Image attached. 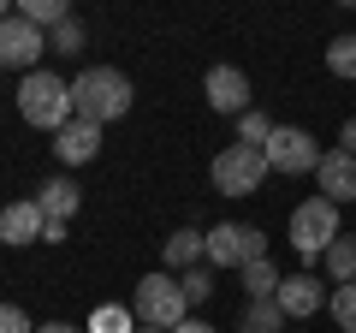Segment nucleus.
Masks as SVG:
<instances>
[{
  "label": "nucleus",
  "instance_id": "b1692460",
  "mask_svg": "<svg viewBox=\"0 0 356 333\" xmlns=\"http://www.w3.org/2000/svg\"><path fill=\"white\" fill-rule=\"evenodd\" d=\"M83 24H77V18H65L60 30H48V48H60V54H83Z\"/></svg>",
  "mask_w": 356,
  "mask_h": 333
},
{
  "label": "nucleus",
  "instance_id": "dca6fc26",
  "mask_svg": "<svg viewBox=\"0 0 356 333\" xmlns=\"http://www.w3.org/2000/svg\"><path fill=\"white\" fill-rule=\"evenodd\" d=\"M280 280H285V274L280 268H273V262H243V292H250V304H261V297H273V292H280Z\"/></svg>",
  "mask_w": 356,
  "mask_h": 333
},
{
  "label": "nucleus",
  "instance_id": "a211bd4d",
  "mask_svg": "<svg viewBox=\"0 0 356 333\" xmlns=\"http://www.w3.org/2000/svg\"><path fill=\"white\" fill-rule=\"evenodd\" d=\"M321 262H327V274H332L339 286H350V280H356V238H332V250H327Z\"/></svg>",
  "mask_w": 356,
  "mask_h": 333
},
{
  "label": "nucleus",
  "instance_id": "cd10ccee",
  "mask_svg": "<svg viewBox=\"0 0 356 333\" xmlns=\"http://www.w3.org/2000/svg\"><path fill=\"white\" fill-rule=\"evenodd\" d=\"M172 333H214V327H208V321H196V316H191V321H178Z\"/></svg>",
  "mask_w": 356,
  "mask_h": 333
},
{
  "label": "nucleus",
  "instance_id": "9b49d317",
  "mask_svg": "<svg viewBox=\"0 0 356 333\" xmlns=\"http://www.w3.org/2000/svg\"><path fill=\"white\" fill-rule=\"evenodd\" d=\"M273 304L285 309V321H303V316H315V309L327 304V292H321L315 274H285L280 292H273Z\"/></svg>",
  "mask_w": 356,
  "mask_h": 333
},
{
  "label": "nucleus",
  "instance_id": "423d86ee",
  "mask_svg": "<svg viewBox=\"0 0 356 333\" xmlns=\"http://www.w3.org/2000/svg\"><path fill=\"white\" fill-rule=\"evenodd\" d=\"M267 238L255 226H238V220H220L208 226V268H243V262H261Z\"/></svg>",
  "mask_w": 356,
  "mask_h": 333
},
{
  "label": "nucleus",
  "instance_id": "39448f33",
  "mask_svg": "<svg viewBox=\"0 0 356 333\" xmlns=\"http://www.w3.org/2000/svg\"><path fill=\"white\" fill-rule=\"evenodd\" d=\"M261 179H267V155L250 149V143H232V149L214 155V191L250 196V191H261Z\"/></svg>",
  "mask_w": 356,
  "mask_h": 333
},
{
  "label": "nucleus",
  "instance_id": "f03ea898",
  "mask_svg": "<svg viewBox=\"0 0 356 333\" xmlns=\"http://www.w3.org/2000/svg\"><path fill=\"white\" fill-rule=\"evenodd\" d=\"M18 114H24V125L54 131V137H60V131L77 119V107H72V84H65L60 72H42V65H36V72L18 84Z\"/></svg>",
  "mask_w": 356,
  "mask_h": 333
},
{
  "label": "nucleus",
  "instance_id": "5701e85b",
  "mask_svg": "<svg viewBox=\"0 0 356 333\" xmlns=\"http://www.w3.org/2000/svg\"><path fill=\"white\" fill-rule=\"evenodd\" d=\"M267 137H273V119H267V114H255V107H250V114L238 119V143H250V149H261Z\"/></svg>",
  "mask_w": 356,
  "mask_h": 333
},
{
  "label": "nucleus",
  "instance_id": "7ed1b4c3",
  "mask_svg": "<svg viewBox=\"0 0 356 333\" xmlns=\"http://www.w3.org/2000/svg\"><path fill=\"white\" fill-rule=\"evenodd\" d=\"M131 316H137V327L172 333L178 321H191V297H184V286L172 274H143L137 292H131Z\"/></svg>",
  "mask_w": 356,
  "mask_h": 333
},
{
  "label": "nucleus",
  "instance_id": "aec40b11",
  "mask_svg": "<svg viewBox=\"0 0 356 333\" xmlns=\"http://www.w3.org/2000/svg\"><path fill=\"white\" fill-rule=\"evenodd\" d=\"M89 333H137V316L119 304H102L95 316H89Z\"/></svg>",
  "mask_w": 356,
  "mask_h": 333
},
{
  "label": "nucleus",
  "instance_id": "7c9ffc66",
  "mask_svg": "<svg viewBox=\"0 0 356 333\" xmlns=\"http://www.w3.org/2000/svg\"><path fill=\"white\" fill-rule=\"evenodd\" d=\"M137 333H161V327H137Z\"/></svg>",
  "mask_w": 356,
  "mask_h": 333
},
{
  "label": "nucleus",
  "instance_id": "1a4fd4ad",
  "mask_svg": "<svg viewBox=\"0 0 356 333\" xmlns=\"http://www.w3.org/2000/svg\"><path fill=\"white\" fill-rule=\"evenodd\" d=\"M208 107H214V114H250V77L238 72V65H214V72H208Z\"/></svg>",
  "mask_w": 356,
  "mask_h": 333
},
{
  "label": "nucleus",
  "instance_id": "c85d7f7f",
  "mask_svg": "<svg viewBox=\"0 0 356 333\" xmlns=\"http://www.w3.org/2000/svg\"><path fill=\"white\" fill-rule=\"evenodd\" d=\"M36 333H89V327H72V321H48V327H36Z\"/></svg>",
  "mask_w": 356,
  "mask_h": 333
},
{
  "label": "nucleus",
  "instance_id": "20e7f679",
  "mask_svg": "<svg viewBox=\"0 0 356 333\" xmlns=\"http://www.w3.org/2000/svg\"><path fill=\"white\" fill-rule=\"evenodd\" d=\"M332 238H339V203H327V196H309V203L291 208V250L309 262H321L332 250Z\"/></svg>",
  "mask_w": 356,
  "mask_h": 333
},
{
  "label": "nucleus",
  "instance_id": "a878e982",
  "mask_svg": "<svg viewBox=\"0 0 356 333\" xmlns=\"http://www.w3.org/2000/svg\"><path fill=\"white\" fill-rule=\"evenodd\" d=\"M0 333H36V327H30V316L18 304H0Z\"/></svg>",
  "mask_w": 356,
  "mask_h": 333
},
{
  "label": "nucleus",
  "instance_id": "ddd939ff",
  "mask_svg": "<svg viewBox=\"0 0 356 333\" xmlns=\"http://www.w3.org/2000/svg\"><path fill=\"white\" fill-rule=\"evenodd\" d=\"M95 149H102V125H89V119H72V125L54 137V155H60L65 166H83L95 161Z\"/></svg>",
  "mask_w": 356,
  "mask_h": 333
},
{
  "label": "nucleus",
  "instance_id": "6ab92c4d",
  "mask_svg": "<svg viewBox=\"0 0 356 333\" xmlns=\"http://www.w3.org/2000/svg\"><path fill=\"white\" fill-rule=\"evenodd\" d=\"M18 13H24L30 24H36V30H60L65 18H72V13H65V0H24Z\"/></svg>",
  "mask_w": 356,
  "mask_h": 333
},
{
  "label": "nucleus",
  "instance_id": "393cba45",
  "mask_svg": "<svg viewBox=\"0 0 356 333\" xmlns=\"http://www.w3.org/2000/svg\"><path fill=\"white\" fill-rule=\"evenodd\" d=\"M178 286H184V297H191V304H202V297L214 292V268H208V262H202V268H191V274H178Z\"/></svg>",
  "mask_w": 356,
  "mask_h": 333
},
{
  "label": "nucleus",
  "instance_id": "9d476101",
  "mask_svg": "<svg viewBox=\"0 0 356 333\" xmlns=\"http://www.w3.org/2000/svg\"><path fill=\"white\" fill-rule=\"evenodd\" d=\"M315 185H321L327 203H350V196H356V155L327 149V155H321V166H315Z\"/></svg>",
  "mask_w": 356,
  "mask_h": 333
},
{
  "label": "nucleus",
  "instance_id": "0eeeda50",
  "mask_svg": "<svg viewBox=\"0 0 356 333\" xmlns=\"http://www.w3.org/2000/svg\"><path fill=\"white\" fill-rule=\"evenodd\" d=\"M261 155H267V173H291V179L321 166V149H315V137L303 125H273V137L261 143Z\"/></svg>",
  "mask_w": 356,
  "mask_h": 333
},
{
  "label": "nucleus",
  "instance_id": "6e6552de",
  "mask_svg": "<svg viewBox=\"0 0 356 333\" xmlns=\"http://www.w3.org/2000/svg\"><path fill=\"white\" fill-rule=\"evenodd\" d=\"M48 54V30H36L24 13H13V18H0V65L6 72H36V60Z\"/></svg>",
  "mask_w": 356,
  "mask_h": 333
},
{
  "label": "nucleus",
  "instance_id": "f3484780",
  "mask_svg": "<svg viewBox=\"0 0 356 333\" xmlns=\"http://www.w3.org/2000/svg\"><path fill=\"white\" fill-rule=\"evenodd\" d=\"M243 333H285V309L273 304V297H261V304H243Z\"/></svg>",
  "mask_w": 356,
  "mask_h": 333
},
{
  "label": "nucleus",
  "instance_id": "4468645a",
  "mask_svg": "<svg viewBox=\"0 0 356 333\" xmlns=\"http://www.w3.org/2000/svg\"><path fill=\"white\" fill-rule=\"evenodd\" d=\"M202 262H208V232H196V226H178L172 238H166V268L191 274V268H202Z\"/></svg>",
  "mask_w": 356,
  "mask_h": 333
},
{
  "label": "nucleus",
  "instance_id": "f257e3e1",
  "mask_svg": "<svg viewBox=\"0 0 356 333\" xmlns=\"http://www.w3.org/2000/svg\"><path fill=\"white\" fill-rule=\"evenodd\" d=\"M131 102H137V90H131V77L113 72V65H89V72L72 77V107H77V119H89V125L125 119Z\"/></svg>",
  "mask_w": 356,
  "mask_h": 333
},
{
  "label": "nucleus",
  "instance_id": "c756f323",
  "mask_svg": "<svg viewBox=\"0 0 356 333\" xmlns=\"http://www.w3.org/2000/svg\"><path fill=\"white\" fill-rule=\"evenodd\" d=\"M0 18H13V6H6V0H0Z\"/></svg>",
  "mask_w": 356,
  "mask_h": 333
},
{
  "label": "nucleus",
  "instance_id": "2eb2a0df",
  "mask_svg": "<svg viewBox=\"0 0 356 333\" xmlns=\"http://www.w3.org/2000/svg\"><path fill=\"white\" fill-rule=\"evenodd\" d=\"M77 203H83V191H77L72 179H48V185L36 191V208H42L48 220H60V226H65V220L77 215Z\"/></svg>",
  "mask_w": 356,
  "mask_h": 333
},
{
  "label": "nucleus",
  "instance_id": "412c9836",
  "mask_svg": "<svg viewBox=\"0 0 356 333\" xmlns=\"http://www.w3.org/2000/svg\"><path fill=\"white\" fill-rule=\"evenodd\" d=\"M327 309H332V321H339L344 333H356V280H350V286H332Z\"/></svg>",
  "mask_w": 356,
  "mask_h": 333
},
{
  "label": "nucleus",
  "instance_id": "4be33fe9",
  "mask_svg": "<svg viewBox=\"0 0 356 333\" xmlns=\"http://www.w3.org/2000/svg\"><path fill=\"white\" fill-rule=\"evenodd\" d=\"M327 72L332 77H356V36H339L327 48Z\"/></svg>",
  "mask_w": 356,
  "mask_h": 333
},
{
  "label": "nucleus",
  "instance_id": "bb28decb",
  "mask_svg": "<svg viewBox=\"0 0 356 333\" xmlns=\"http://www.w3.org/2000/svg\"><path fill=\"white\" fill-rule=\"evenodd\" d=\"M339 149H344V155H356V119H344V131H339Z\"/></svg>",
  "mask_w": 356,
  "mask_h": 333
},
{
  "label": "nucleus",
  "instance_id": "f8f14e48",
  "mask_svg": "<svg viewBox=\"0 0 356 333\" xmlns=\"http://www.w3.org/2000/svg\"><path fill=\"white\" fill-rule=\"evenodd\" d=\"M42 232H48V215L36 208V196H30V203H6V208H0V238H6V244H36Z\"/></svg>",
  "mask_w": 356,
  "mask_h": 333
}]
</instances>
